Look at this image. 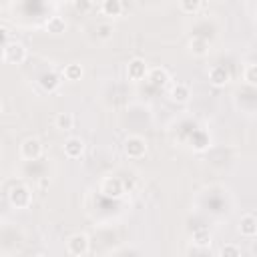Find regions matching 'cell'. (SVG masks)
Returning a JSON list of instances; mask_svg holds the SVG:
<instances>
[{
	"label": "cell",
	"mask_w": 257,
	"mask_h": 257,
	"mask_svg": "<svg viewBox=\"0 0 257 257\" xmlns=\"http://www.w3.org/2000/svg\"><path fill=\"white\" fill-rule=\"evenodd\" d=\"M54 126H56L58 131L66 133V131H70V128L74 126V116H72L70 112H58V114L54 116Z\"/></svg>",
	"instance_id": "ffe728a7"
},
{
	"label": "cell",
	"mask_w": 257,
	"mask_h": 257,
	"mask_svg": "<svg viewBox=\"0 0 257 257\" xmlns=\"http://www.w3.org/2000/svg\"><path fill=\"white\" fill-rule=\"evenodd\" d=\"M66 253L72 257H84L90 253V239L86 233H74L66 239Z\"/></svg>",
	"instance_id": "277c9868"
},
{
	"label": "cell",
	"mask_w": 257,
	"mask_h": 257,
	"mask_svg": "<svg viewBox=\"0 0 257 257\" xmlns=\"http://www.w3.org/2000/svg\"><path fill=\"white\" fill-rule=\"evenodd\" d=\"M66 2H70V4H72V2H74V0H66Z\"/></svg>",
	"instance_id": "484cf974"
},
{
	"label": "cell",
	"mask_w": 257,
	"mask_h": 257,
	"mask_svg": "<svg viewBox=\"0 0 257 257\" xmlns=\"http://www.w3.org/2000/svg\"><path fill=\"white\" fill-rule=\"evenodd\" d=\"M60 76H62L64 80H68V82H78V80L84 76V68H82L80 62H68V64L62 68Z\"/></svg>",
	"instance_id": "4fadbf2b"
},
{
	"label": "cell",
	"mask_w": 257,
	"mask_h": 257,
	"mask_svg": "<svg viewBox=\"0 0 257 257\" xmlns=\"http://www.w3.org/2000/svg\"><path fill=\"white\" fill-rule=\"evenodd\" d=\"M26 56H28L26 46L20 40H10L2 48V60L6 64H22L26 60Z\"/></svg>",
	"instance_id": "3957f363"
},
{
	"label": "cell",
	"mask_w": 257,
	"mask_h": 257,
	"mask_svg": "<svg viewBox=\"0 0 257 257\" xmlns=\"http://www.w3.org/2000/svg\"><path fill=\"white\" fill-rule=\"evenodd\" d=\"M94 32H96V38L100 42H108L114 36V26H112V22H98Z\"/></svg>",
	"instance_id": "d6986e66"
},
{
	"label": "cell",
	"mask_w": 257,
	"mask_h": 257,
	"mask_svg": "<svg viewBox=\"0 0 257 257\" xmlns=\"http://www.w3.org/2000/svg\"><path fill=\"white\" fill-rule=\"evenodd\" d=\"M20 159L22 161H38L42 157V143L36 139V137H26L22 143H20Z\"/></svg>",
	"instance_id": "5b68a950"
},
{
	"label": "cell",
	"mask_w": 257,
	"mask_h": 257,
	"mask_svg": "<svg viewBox=\"0 0 257 257\" xmlns=\"http://www.w3.org/2000/svg\"><path fill=\"white\" fill-rule=\"evenodd\" d=\"M122 2L120 0H102L100 2V14L106 18H120L122 16Z\"/></svg>",
	"instance_id": "7c38bea8"
},
{
	"label": "cell",
	"mask_w": 257,
	"mask_h": 257,
	"mask_svg": "<svg viewBox=\"0 0 257 257\" xmlns=\"http://www.w3.org/2000/svg\"><path fill=\"white\" fill-rule=\"evenodd\" d=\"M38 82H40V86L44 88V90H48V92H54L58 86H60V76L56 74V72H44L40 78H38Z\"/></svg>",
	"instance_id": "e0dca14e"
},
{
	"label": "cell",
	"mask_w": 257,
	"mask_h": 257,
	"mask_svg": "<svg viewBox=\"0 0 257 257\" xmlns=\"http://www.w3.org/2000/svg\"><path fill=\"white\" fill-rule=\"evenodd\" d=\"M122 151H124V155L128 159H135L137 161V159H143L147 155L149 143H147V139L143 135H128L124 139V143H122Z\"/></svg>",
	"instance_id": "7a4b0ae2"
},
{
	"label": "cell",
	"mask_w": 257,
	"mask_h": 257,
	"mask_svg": "<svg viewBox=\"0 0 257 257\" xmlns=\"http://www.w3.org/2000/svg\"><path fill=\"white\" fill-rule=\"evenodd\" d=\"M8 203L14 209H18V211L30 209V205H32V191H30V187L24 185V183L12 185L10 191H8Z\"/></svg>",
	"instance_id": "6da1fadb"
},
{
	"label": "cell",
	"mask_w": 257,
	"mask_h": 257,
	"mask_svg": "<svg viewBox=\"0 0 257 257\" xmlns=\"http://www.w3.org/2000/svg\"><path fill=\"white\" fill-rule=\"evenodd\" d=\"M229 80H231V72H229L227 66H223V64H213V66L209 68V82H211L215 88L227 86Z\"/></svg>",
	"instance_id": "9c48e42d"
},
{
	"label": "cell",
	"mask_w": 257,
	"mask_h": 257,
	"mask_svg": "<svg viewBox=\"0 0 257 257\" xmlns=\"http://www.w3.org/2000/svg\"><path fill=\"white\" fill-rule=\"evenodd\" d=\"M100 193L104 197H108V199H120L124 195V183H122V179H118L114 175L104 177L100 181Z\"/></svg>",
	"instance_id": "8992f818"
},
{
	"label": "cell",
	"mask_w": 257,
	"mask_h": 257,
	"mask_svg": "<svg viewBox=\"0 0 257 257\" xmlns=\"http://www.w3.org/2000/svg\"><path fill=\"white\" fill-rule=\"evenodd\" d=\"M66 20L62 18V16H50L48 20H46V24H44V28H46V32H50V34H54V36H58V34H64L66 32Z\"/></svg>",
	"instance_id": "2e32d148"
},
{
	"label": "cell",
	"mask_w": 257,
	"mask_h": 257,
	"mask_svg": "<svg viewBox=\"0 0 257 257\" xmlns=\"http://www.w3.org/2000/svg\"><path fill=\"white\" fill-rule=\"evenodd\" d=\"M72 6H74L76 12H80V14H88V12L92 10V6H94V0H74Z\"/></svg>",
	"instance_id": "cb8c5ba5"
},
{
	"label": "cell",
	"mask_w": 257,
	"mask_h": 257,
	"mask_svg": "<svg viewBox=\"0 0 257 257\" xmlns=\"http://www.w3.org/2000/svg\"><path fill=\"white\" fill-rule=\"evenodd\" d=\"M147 80H151L153 86H165V84L171 80V76H169L167 68H163V66H155V68H149Z\"/></svg>",
	"instance_id": "9a60e30c"
},
{
	"label": "cell",
	"mask_w": 257,
	"mask_h": 257,
	"mask_svg": "<svg viewBox=\"0 0 257 257\" xmlns=\"http://www.w3.org/2000/svg\"><path fill=\"white\" fill-rule=\"evenodd\" d=\"M239 233L241 237H247V239H253L257 235V217L253 213H245L239 221Z\"/></svg>",
	"instance_id": "30bf717a"
},
{
	"label": "cell",
	"mask_w": 257,
	"mask_h": 257,
	"mask_svg": "<svg viewBox=\"0 0 257 257\" xmlns=\"http://www.w3.org/2000/svg\"><path fill=\"white\" fill-rule=\"evenodd\" d=\"M201 4H203V0H179V8L185 14H197Z\"/></svg>",
	"instance_id": "603a6c76"
},
{
	"label": "cell",
	"mask_w": 257,
	"mask_h": 257,
	"mask_svg": "<svg viewBox=\"0 0 257 257\" xmlns=\"http://www.w3.org/2000/svg\"><path fill=\"white\" fill-rule=\"evenodd\" d=\"M84 141L80 139V137H66V141H64V145H62V151H64V157L66 159H70V161H76V159H80L82 155H84Z\"/></svg>",
	"instance_id": "ba28073f"
},
{
	"label": "cell",
	"mask_w": 257,
	"mask_h": 257,
	"mask_svg": "<svg viewBox=\"0 0 257 257\" xmlns=\"http://www.w3.org/2000/svg\"><path fill=\"white\" fill-rule=\"evenodd\" d=\"M4 112V104H2V100H0V114Z\"/></svg>",
	"instance_id": "d4e9b609"
},
{
	"label": "cell",
	"mask_w": 257,
	"mask_h": 257,
	"mask_svg": "<svg viewBox=\"0 0 257 257\" xmlns=\"http://www.w3.org/2000/svg\"><path fill=\"white\" fill-rule=\"evenodd\" d=\"M211 233H209V229H205V227H199V229H195L193 231V245H197V247H201V249H209L211 247Z\"/></svg>",
	"instance_id": "ac0fdd59"
},
{
	"label": "cell",
	"mask_w": 257,
	"mask_h": 257,
	"mask_svg": "<svg viewBox=\"0 0 257 257\" xmlns=\"http://www.w3.org/2000/svg\"><path fill=\"white\" fill-rule=\"evenodd\" d=\"M243 80L249 86H255L257 84V64L255 62H247V66L243 70Z\"/></svg>",
	"instance_id": "44dd1931"
},
{
	"label": "cell",
	"mask_w": 257,
	"mask_h": 257,
	"mask_svg": "<svg viewBox=\"0 0 257 257\" xmlns=\"http://www.w3.org/2000/svg\"><path fill=\"white\" fill-rule=\"evenodd\" d=\"M169 96H171V100L177 102V104H187V102L191 100V88H189L185 82H177V84L171 86Z\"/></svg>",
	"instance_id": "8fae6325"
},
{
	"label": "cell",
	"mask_w": 257,
	"mask_h": 257,
	"mask_svg": "<svg viewBox=\"0 0 257 257\" xmlns=\"http://www.w3.org/2000/svg\"><path fill=\"white\" fill-rule=\"evenodd\" d=\"M241 255H243V251H241V247L235 245V243H225V245L219 249V257H241Z\"/></svg>",
	"instance_id": "7402d4cb"
},
{
	"label": "cell",
	"mask_w": 257,
	"mask_h": 257,
	"mask_svg": "<svg viewBox=\"0 0 257 257\" xmlns=\"http://www.w3.org/2000/svg\"><path fill=\"white\" fill-rule=\"evenodd\" d=\"M147 74H149V64L143 58L135 56V58L128 60V64H126V76H128V80L143 82V80H147Z\"/></svg>",
	"instance_id": "52a82bcc"
},
{
	"label": "cell",
	"mask_w": 257,
	"mask_h": 257,
	"mask_svg": "<svg viewBox=\"0 0 257 257\" xmlns=\"http://www.w3.org/2000/svg\"><path fill=\"white\" fill-rule=\"evenodd\" d=\"M189 52L193 54V56H207L209 54V40L207 38H203V36H193L191 40H189Z\"/></svg>",
	"instance_id": "5bb4252c"
}]
</instances>
